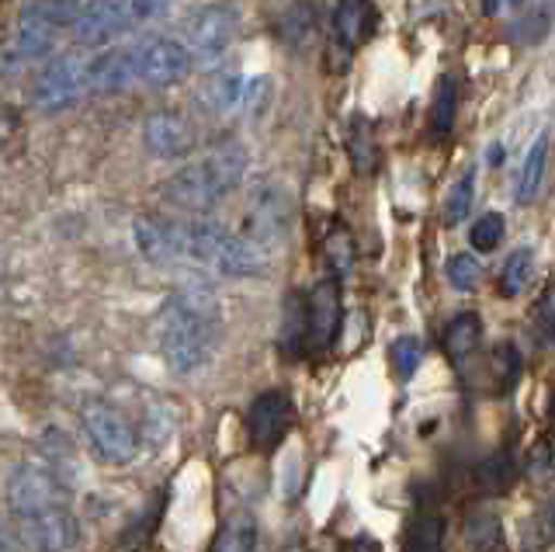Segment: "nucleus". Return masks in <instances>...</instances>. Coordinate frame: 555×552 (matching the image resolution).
<instances>
[{
	"instance_id": "obj_27",
	"label": "nucleus",
	"mask_w": 555,
	"mask_h": 552,
	"mask_svg": "<svg viewBox=\"0 0 555 552\" xmlns=\"http://www.w3.org/2000/svg\"><path fill=\"white\" fill-rule=\"evenodd\" d=\"M257 522L250 514H233L230 522H225V528L219 531V539L212 549H236V552H247V549H257Z\"/></svg>"
},
{
	"instance_id": "obj_32",
	"label": "nucleus",
	"mask_w": 555,
	"mask_h": 552,
	"mask_svg": "<svg viewBox=\"0 0 555 552\" xmlns=\"http://www.w3.org/2000/svg\"><path fill=\"white\" fill-rule=\"evenodd\" d=\"M271 94H274V88H271V77H254V80H247L243 84V98H240V112L250 118H260L268 112V101H271Z\"/></svg>"
},
{
	"instance_id": "obj_9",
	"label": "nucleus",
	"mask_w": 555,
	"mask_h": 552,
	"mask_svg": "<svg viewBox=\"0 0 555 552\" xmlns=\"http://www.w3.org/2000/svg\"><path fill=\"white\" fill-rule=\"evenodd\" d=\"M83 91H87L83 63H77L74 56H60L46 66V70L39 74V80H35L31 105L46 115H56V112L74 108Z\"/></svg>"
},
{
	"instance_id": "obj_30",
	"label": "nucleus",
	"mask_w": 555,
	"mask_h": 552,
	"mask_svg": "<svg viewBox=\"0 0 555 552\" xmlns=\"http://www.w3.org/2000/svg\"><path fill=\"white\" fill-rule=\"evenodd\" d=\"M444 274H448V285L462 292V296H468V292H476L482 285V265L473 254H455L444 265Z\"/></svg>"
},
{
	"instance_id": "obj_3",
	"label": "nucleus",
	"mask_w": 555,
	"mask_h": 552,
	"mask_svg": "<svg viewBox=\"0 0 555 552\" xmlns=\"http://www.w3.org/2000/svg\"><path fill=\"white\" fill-rule=\"evenodd\" d=\"M271 251L247 233H230L219 222H184L181 261L222 274V279H254L271 268Z\"/></svg>"
},
{
	"instance_id": "obj_14",
	"label": "nucleus",
	"mask_w": 555,
	"mask_h": 552,
	"mask_svg": "<svg viewBox=\"0 0 555 552\" xmlns=\"http://www.w3.org/2000/svg\"><path fill=\"white\" fill-rule=\"evenodd\" d=\"M306 299H309V348L312 351H326L330 344L337 341L340 317H344L340 279H337V274H330V279L317 282Z\"/></svg>"
},
{
	"instance_id": "obj_19",
	"label": "nucleus",
	"mask_w": 555,
	"mask_h": 552,
	"mask_svg": "<svg viewBox=\"0 0 555 552\" xmlns=\"http://www.w3.org/2000/svg\"><path fill=\"white\" fill-rule=\"evenodd\" d=\"M198 105L208 115H225L230 108H240L243 98V77L236 70H216L198 84Z\"/></svg>"
},
{
	"instance_id": "obj_25",
	"label": "nucleus",
	"mask_w": 555,
	"mask_h": 552,
	"mask_svg": "<svg viewBox=\"0 0 555 552\" xmlns=\"http://www.w3.org/2000/svg\"><path fill=\"white\" fill-rule=\"evenodd\" d=\"M455 112H459V88L451 77L438 80V91H434V105H430V129L434 136H448L455 126Z\"/></svg>"
},
{
	"instance_id": "obj_17",
	"label": "nucleus",
	"mask_w": 555,
	"mask_h": 552,
	"mask_svg": "<svg viewBox=\"0 0 555 552\" xmlns=\"http://www.w3.org/2000/svg\"><path fill=\"white\" fill-rule=\"evenodd\" d=\"M25 528V542L35 545V549H69L80 542V525L77 517L69 514L63 504L49 508L35 517H25L22 522Z\"/></svg>"
},
{
	"instance_id": "obj_23",
	"label": "nucleus",
	"mask_w": 555,
	"mask_h": 552,
	"mask_svg": "<svg viewBox=\"0 0 555 552\" xmlns=\"http://www.w3.org/2000/svg\"><path fill=\"white\" fill-rule=\"evenodd\" d=\"M479 341H482V320L476 313L455 317L444 331V348L451 361H465L473 351H479Z\"/></svg>"
},
{
	"instance_id": "obj_28",
	"label": "nucleus",
	"mask_w": 555,
	"mask_h": 552,
	"mask_svg": "<svg viewBox=\"0 0 555 552\" xmlns=\"http://www.w3.org/2000/svg\"><path fill=\"white\" fill-rule=\"evenodd\" d=\"M351 161L358 175H372L375 167V136H372V123L364 115H354L351 123Z\"/></svg>"
},
{
	"instance_id": "obj_12",
	"label": "nucleus",
	"mask_w": 555,
	"mask_h": 552,
	"mask_svg": "<svg viewBox=\"0 0 555 552\" xmlns=\"http://www.w3.org/2000/svg\"><path fill=\"white\" fill-rule=\"evenodd\" d=\"M8 504L17 522H25V517H35L60 504V483L49 470L25 462V465H17L8 479Z\"/></svg>"
},
{
	"instance_id": "obj_10",
	"label": "nucleus",
	"mask_w": 555,
	"mask_h": 552,
	"mask_svg": "<svg viewBox=\"0 0 555 552\" xmlns=\"http://www.w3.org/2000/svg\"><path fill=\"white\" fill-rule=\"evenodd\" d=\"M240 31V14L233 4H208L188 22V49L202 60H219Z\"/></svg>"
},
{
	"instance_id": "obj_6",
	"label": "nucleus",
	"mask_w": 555,
	"mask_h": 552,
	"mask_svg": "<svg viewBox=\"0 0 555 552\" xmlns=\"http://www.w3.org/2000/svg\"><path fill=\"white\" fill-rule=\"evenodd\" d=\"M132 60H135V80L153 91H164L191 74L195 53L178 39H146L132 46Z\"/></svg>"
},
{
	"instance_id": "obj_29",
	"label": "nucleus",
	"mask_w": 555,
	"mask_h": 552,
	"mask_svg": "<svg viewBox=\"0 0 555 552\" xmlns=\"http://www.w3.org/2000/svg\"><path fill=\"white\" fill-rule=\"evenodd\" d=\"M473 198H476V175L473 170H465V175L448 188V198H444V219L451 222V227L465 222L468 209H473Z\"/></svg>"
},
{
	"instance_id": "obj_42",
	"label": "nucleus",
	"mask_w": 555,
	"mask_h": 552,
	"mask_svg": "<svg viewBox=\"0 0 555 552\" xmlns=\"http://www.w3.org/2000/svg\"><path fill=\"white\" fill-rule=\"evenodd\" d=\"M552 418H555V403H552Z\"/></svg>"
},
{
	"instance_id": "obj_4",
	"label": "nucleus",
	"mask_w": 555,
	"mask_h": 552,
	"mask_svg": "<svg viewBox=\"0 0 555 552\" xmlns=\"http://www.w3.org/2000/svg\"><path fill=\"white\" fill-rule=\"evenodd\" d=\"M170 0H91L77 18V42L104 46L167 14Z\"/></svg>"
},
{
	"instance_id": "obj_38",
	"label": "nucleus",
	"mask_w": 555,
	"mask_h": 552,
	"mask_svg": "<svg viewBox=\"0 0 555 552\" xmlns=\"http://www.w3.org/2000/svg\"><path fill=\"white\" fill-rule=\"evenodd\" d=\"M500 11V0H486V14H496Z\"/></svg>"
},
{
	"instance_id": "obj_11",
	"label": "nucleus",
	"mask_w": 555,
	"mask_h": 552,
	"mask_svg": "<svg viewBox=\"0 0 555 552\" xmlns=\"http://www.w3.org/2000/svg\"><path fill=\"white\" fill-rule=\"evenodd\" d=\"M292 396L285 389L260 393L247 410V438L257 452H274L292 427Z\"/></svg>"
},
{
	"instance_id": "obj_15",
	"label": "nucleus",
	"mask_w": 555,
	"mask_h": 552,
	"mask_svg": "<svg viewBox=\"0 0 555 552\" xmlns=\"http://www.w3.org/2000/svg\"><path fill=\"white\" fill-rule=\"evenodd\" d=\"M181 230H184V222L146 213V216H135L132 240L150 265H173V261H181Z\"/></svg>"
},
{
	"instance_id": "obj_8",
	"label": "nucleus",
	"mask_w": 555,
	"mask_h": 552,
	"mask_svg": "<svg viewBox=\"0 0 555 552\" xmlns=\"http://www.w3.org/2000/svg\"><path fill=\"white\" fill-rule=\"evenodd\" d=\"M292 222V202L282 184L264 181L257 184L247 198V236L257 240L260 247L274 251L288 236Z\"/></svg>"
},
{
	"instance_id": "obj_31",
	"label": "nucleus",
	"mask_w": 555,
	"mask_h": 552,
	"mask_svg": "<svg viewBox=\"0 0 555 552\" xmlns=\"http://www.w3.org/2000/svg\"><path fill=\"white\" fill-rule=\"evenodd\" d=\"M500 240H503V216L500 213H482L473 222V230H468V244H473L479 254L496 251Z\"/></svg>"
},
{
	"instance_id": "obj_2",
	"label": "nucleus",
	"mask_w": 555,
	"mask_h": 552,
	"mask_svg": "<svg viewBox=\"0 0 555 552\" xmlns=\"http://www.w3.org/2000/svg\"><path fill=\"white\" fill-rule=\"evenodd\" d=\"M243 175H247V150L230 140L202 153L198 161L184 164L178 175L167 178L160 192L173 209L205 216L219 209V205L236 192L243 184Z\"/></svg>"
},
{
	"instance_id": "obj_7",
	"label": "nucleus",
	"mask_w": 555,
	"mask_h": 552,
	"mask_svg": "<svg viewBox=\"0 0 555 552\" xmlns=\"http://www.w3.org/2000/svg\"><path fill=\"white\" fill-rule=\"evenodd\" d=\"M375 22L372 0H337L334 22H330V70L344 74L351 66L354 53L369 42Z\"/></svg>"
},
{
	"instance_id": "obj_16",
	"label": "nucleus",
	"mask_w": 555,
	"mask_h": 552,
	"mask_svg": "<svg viewBox=\"0 0 555 552\" xmlns=\"http://www.w3.org/2000/svg\"><path fill=\"white\" fill-rule=\"evenodd\" d=\"M83 77H87V91L94 94H118L129 91L135 80V60L132 49H108L94 60L83 63Z\"/></svg>"
},
{
	"instance_id": "obj_37",
	"label": "nucleus",
	"mask_w": 555,
	"mask_h": 552,
	"mask_svg": "<svg viewBox=\"0 0 555 552\" xmlns=\"http://www.w3.org/2000/svg\"><path fill=\"white\" fill-rule=\"evenodd\" d=\"M538 317H542V323L552 331V326H555V285H552L548 296L542 299V309H538Z\"/></svg>"
},
{
	"instance_id": "obj_18",
	"label": "nucleus",
	"mask_w": 555,
	"mask_h": 552,
	"mask_svg": "<svg viewBox=\"0 0 555 552\" xmlns=\"http://www.w3.org/2000/svg\"><path fill=\"white\" fill-rule=\"evenodd\" d=\"M60 25L49 18V14L35 4V0H28V4L22 8V14H17V25H14V42H17V53L35 60V56H46L52 49V31H56Z\"/></svg>"
},
{
	"instance_id": "obj_34",
	"label": "nucleus",
	"mask_w": 555,
	"mask_h": 552,
	"mask_svg": "<svg viewBox=\"0 0 555 552\" xmlns=\"http://www.w3.org/2000/svg\"><path fill=\"white\" fill-rule=\"evenodd\" d=\"M465 539H468V545L490 549V545H496V539H500V522H496L493 514L479 511V514H473V517L465 522Z\"/></svg>"
},
{
	"instance_id": "obj_13",
	"label": "nucleus",
	"mask_w": 555,
	"mask_h": 552,
	"mask_svg": "<svg viewBox=\"0 0 555 552\" xmlns=\"http://www.w3.org/2000/svg\"><path fill=\"white\" fill-rule=\"evenodd\" d=\"M143 143L153 157L178 161L198 146V129L181 112H153L143 126Z\"/></svg>"
},
{
	"instance_id": "obj_35",
	"label": "nucleus",
	"mask_w": 555,
	"mask_h": 552,
	"mask_svg": "<svg viewBox=\"0 0 555 552\" xmlns=\"http://www.w3.org/2000/svg\"><path fill=\"white\" fill-rule=\"evenodd\" d=\"M441 539H444V522H441V517H434V514H424L410 531V545L424 549V552L441 549Z\"/></svg>"
},
{
	"instance_id": "obj_41",
	"label": "nucleus",
	"mask_w": 555,
	"mask_h": 552,
	"mask_svg": "<svg viewBox=\"0 0 555 552\" xmlns=\"http://www.w3.org/2000/svg\"><path fill=\"white\" fill-rule=\"evenodd\" d=\"M511 4H514V8H525V4H528V0H511Z\"/></svg>"
},
{
	"instance_id": "obj_40",
	"label": "nucleus",
	"mask_w": 555,
	"mask_h": 552,
	"mask_svg": "<svg viewBox=\"0 0 555 552\" xmlns=\"http://www.w3.org/2000/svg\"><path fill=\"white\" fill-rule=\"evenodd\" d=\"M548 522H552V531H555V504H552V511H548Z\"/></svg>"
},
{
	"instance_id": "obj_5",
	"label": "nucleus",
	"mask_w": 555,
	"mask_h": 552,
	"mask_svg": "<svg viewBox=\"0 0 555 552\" xmlns=\"http://www.w3.org/2000/svg\"><path fill=\"white\" fill-rule=\"evenodd\" d=\"M83 427L87 438L98 448V455L112 465H126L135 459L139 452V435L132 421L121 413L118 407L104 403V400H91L83 407Z\"/></svg>"
},
{
	"instance_id": "obj_22",
	"label": "nucleus",
	"mask_w": 555,
	"mask_h": 552,
	"mask_svg": "<svg viewBox=\"0 0 555 552\" xmlns=\"http://www.w3.org/2000/svg\"><path fill=\"white\" fill-rule=\"evenodd\" d=\"M545 164H548V132H538L534 146L528 150V161L520 167V178H517V202L520 205H531L538 188H542L545 178Z\"/></svg>"
},
{
	"instance_id": "obj_1",
	"label": "nucleus",
	"mask_w": 555,
	"mask_h": 552,
	"mask_svg": "<svg viewBox=\"0 0 555 552\" xmlns=\"http://www.w3.org/2000/svg\"><path fill=\"white\" fill-rule=\"evenodd\" d=\"M156 334H160V351L167 358V365L178 375H191L205 369L219 337L216 292L202 282L178 288L164 306Z\"/></svg>"
},
{
	"instance_id": "obj_39",
	"label": "nucleus",
	"mask_w": 555,
	"mask_h": 552,
	"mask_svg": "<svg viewBox=\"0 0 555 552\" xmlns=\"http://www.w3.org/2000/svg\"><path fill=\"white\" fill-rule=\"evenodd\" d=\"M8 545H11V539L4 535V528H0V549H8Z\"/></svg>"
},
{
	"instance_id": "obj_33",
	"label": "nucleus",
	"mask_w": 555,
	"mask_h": 552,
	"mask_svg": "<svg viewBox=\"0 0 555 552\" xmlns=\"http://www.w3.org/2000/svg\"><path fill=\"white\" fill-rule=\"evenodd\" d=\"M392 361H396L399 378H410L416 369H421V361H424V344H421V337H413V334L399 337L392 344Z\"/></svg>"
},
{
	"instance_id": "obj_21",
	"label": "nucleus",
	"mask_w": 555,
	"mask_h": 552,
	"mask_svg": "<svg viewBox=\"0 0 555 552\" xmlns=\"http://www.w3.org/2000/svg\"><path fill=\"white\" fill-rule=\"evenodd\" d=\"M282 344L288 355H302L309 348V299L302 292H288V299H285Z\"/></svg>"
},
{
	"instance_id": "obj_24",
	"label": "nucleus",
	"mask_w": 555,
	"mask_h": 552,
	"mask_svg": "<svg viewBox=\"0 0 555 552\" xmlns=\"http://www.w3.org/2000/svg\"><path fill=\"white\" fill-rule=\"evenodd\" d=\"M534 271V251L531 247H517L514 254H507V261L500 268V296L503 299H517L525 285L531 282Z\"/></svg>"
},
{
	"instance_id": "obj_36",
	"label": "nucleus",
	"mask_w": 555,
	"mask_h": 552,
	"mask_svg": "<svg viewBox=\"0 0 555 552\" xmlns=\"http://www.w3.org/2000/svg\"><path fill=\"white\" fill-rule=\"evenodd\" d=\"M52 22L56 25H69L74 22L77 25V18H80V8H77V0H35Z\"/></svg>"
},
{
	"instance_id": "obj_20",
	"label": "nucleus",
	"mask_w": 555,
	"mask_h": 552,
	"mask_svg": "<svg viewBox=\"0 0 555 552\" xmlns=\"http://www.w3.org/2000/svg\"><path fill=\"white\" fill-rule=\"evenodd\" d=\"M317 36H320V8L312 0H295L282 14V42L295 49V53H306L317 42Z\"/></svg>"
},
{
	"instance_id": "obj_26",
	"label": "nucleus",
	"mask_w": 555,
	"mask_h": 552,
	"mask_svg": "<svg viewBox=\"0 0 555 552\" xmlns=\"http://www.w3.org/2000/svg\"><path fill=\"white\" fill-rule=\"evenodd\" d=\"M323 251H326V265L334 268L337 279H344V274L354 268V240L344 230V222H334V227L326 230Z\"/></svg>"
}]
</instances>
